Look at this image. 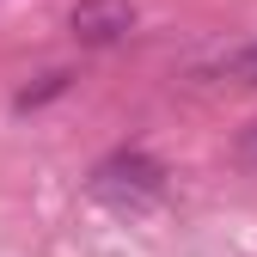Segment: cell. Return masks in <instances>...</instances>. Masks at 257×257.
<instances>
[{"instance_id":"obj_1","label":"cell","mask_w":257,"mask_h":257,"mask_svg":"<svg viewBox=\"0 0 257 257\" xmlns=\"http://www.w3.org/2000/svg\"><path fill=\"white\" fill-rule=\"evenodd\" d=\"M86 190L98 202H110V208H153L159 196H166V166H159L153 153H141V147H116V153H104L98 166H92V178H86Z\"/></svg>"},{"instance_id":"obj_2","label":"cell","mask_w":257,"mask_h":257,"mask_svg":"<svg viewBox=\"0 0 257 257\" xmlns=\"http://www.w3.org/2000/svg\"><path fill=\"white\" fill-rule=\"evenodd\" d=\"M68 31L86 49H110V43H122L128 31H135V7H128V0H74Z\"/></svg>"},{"instance_id":"obj_3","label":"cell","mask_w":257,"mask_h":257,"mask_svg":"<svg viewBox=\"0 0 257 257\" xmlns=\"http://www.w3.org/2000/svg\"><path fill=\"white\" fill-rule=\"evenodd\" d=\"M68 68H49V74H37V86H25L19 92V110H37V104H49V98H61V92H68Z\"/></svg>"},{"instance_id":"obj_4","label":"cell","mask_w":257,"mask_h":257,"mask_svg":"<svg viewBox=\"0 0 257 257\" xmlns=\"http://www.w3.org/2000/svg\"><path fill=\"white\" fill-rule=\"evenodd\" d=\"M220 74H227V80H239V86H257V43L233 49L227 61H220Z\"/></svg>"},{"instance_id":"obj_5","label":"cell","mask_w":257,"mask_h":257,"mask_svg":"<svg viewBox=\"0 0 257 257\" xmlns=\"http://www.w3.org/2000/svg\"><path fill=\"white\" fill-rule=\"evenodd\" d=\"M239 159H245V166H257V122L239 135Z\"/></svg>"}]
</instances>
